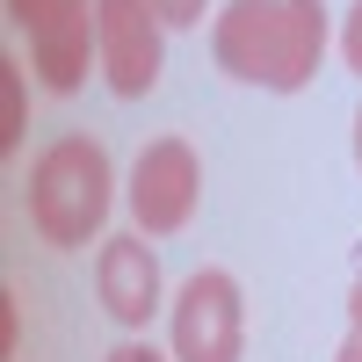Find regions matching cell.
Returning a JSON list of instances; mask_svg holds the SVG:
<instances>
[{
  "label": "cell",
  "instance_id": "1",
  "mask_svg": "<svg viewBox=\"0 0 362 362\" xmlns=\"http://www.w3.org/2000/svg\"><path fill=\"white\" fill-rule=\"evenodd\" d=\"M218 66L268 95H297L326 58V0H232L210 29Z\"/></svg>",
  "mask_w": 362,
  "mask_h": 362
},
{
  "label": "cell",
  "instance_id": "2",
  "mask_svg": "<svg viewBox=\"0 0 362 362\" xmlns=\"http://www.w3.org/2000/svg\"><path fill=\"white\" fill-rule=\"evenodd\" d=\"M109 153L95 138H51L29 160V225L44 247H87L109 218Z\"/></svg>",
  "mask_w": 362,
  "mask_h": 362
},
{
  "label": "cell",
  "instance_id": "3",
  "mask_svg": "<svg viewBox=\"0 0 362 362\" xmlns=\"http://www.w3.org/2000/svg\"><path fill=\"white\" fill-rule=\"evenodd\" d=\"M247 355V305L225 268H196L174 297V362H239Z\"/></svg>",
  "mask_w": 362,
  "mask_h": 362
},
{
  "label": "cell",
  "instance_id": "4",
  "mask_svg": "<svg viewBox=\"0 0 362 362\" xmlns=\"http://www.w3.org/2000/svg\"><path fill=\"white\" fill-rule=\"evenodd\" d=\"M196 196H203V167H196V145L189 138H153L145 153L131 160V225L145 239L181 232L196 218Z\"/></svg>",
  "mask_w": 362,
  "mask_h": 362
},
{
  "label": "cell",
  "instance_id": "5",
  "mask_svg": "<svg viewBox=\"0 0 362 362\" xmlns=\"http://www.w3.org/2000/svg\"><path fill=\"white\" fill-rule=\"evenodd\" d=\"M95 29H102V73H109V87L124 102H138V95H153L160 87V58H167V44H160V15H153V0H95Z\"/></svg>",
  "mask_w": 362,
  "mask_h": 362
},
{
  "label": "cell",
  "instance_id": "6",
  "mask_svg": "<svg viewBox=\"0 0 362 362\" xmlns=\"http://www.w3.org/2000/svg\"><path fill=\"white\" fill-rule=\"evenodd\" d=\"M95 290H102V305L116 326H138L160 312V254L145 247V232H124V239H102V254H95Z\"/></svg>",
  "mask_w": 362,
  "mask_h": 362
},
{
  "label": "cell",
  "instance_id": "7",
  "mask_svg": "<svg viewBox=\"0 0 362 362\" xmlns=\"http://www.w3.org/2000/svg\"><path fill=\"white\" fill-rule=\"evenodd\" d=\"M87 58H102V29L87 15L44 29V37H29V66H37V80L51 87V95H73V87L87 80Z\"/></svg>",
  "mask_w": 362,
  "mask_h": 362
},
{
  "label": "cell",
  "instance_id": "8",
  "mask_svg": "<svg viewBox=\"0 0 362 362\" xmlns=\"http://www.w3.org/2000/svg\"><path fill=\"white\" fill-rule=\"evenodd\" d=\"M73 15H87V0H8V22L22 37H44V29L73 22Z\"/></svg>",
  "mask_w": 362,
  "mask_h": 362
},
{
  "label": "cell",
  "instance_id": "9",
  "mask_svg": "<svg viewBox=\"0 0 362 362\" xmlns=\"http://www.w3.org/2000/svg\"><path fill=\"white\" fill-rule=\"evenodd\" d=\"M22 145V66L0 58V153Z\"/></svg>",
  "mask_w": 362,
  "mask_h": 362
},
{
  "label": "cell",
  "instance_id": "10",
  "mask_svg": "<svg viewBox=\"0 0 362 362\" xmlns=\"http://www.w3.org/2000/svg\"><path fill=\"white\" fill-rule=\"evenodd\" d=\"M334 362H362V276H355V290H348V341H341Z\"/></svg>",
  "mask_w": 362,
  "mask_h": 362
},
{
  "label": "cell",
  "instance_id": "11",
  "mask_svg": "<svg viewBox=\"0 0 362 362\" xmlns=\"http://www.w3.org/2000/svg\"><path fill=\"white\" fill-rule=\"evenodd\" d=\"M153 15H160L167 29H196V22H203V0H153Z\"/></svg>",
  "mask_w": 362,
  "mask_h": 362
},
{
  "label": "cell",
  "instance_id": "12",
  "mask_svg": "<svg viewBox=\"0 0 362 362\" xmlns=\"http://www.w3.org/2000/svg\"><path fill=\"white\" fill-rule=\"evenodd\" d=\"M341 58H348V73H362V0L348 8V22H341Z\"/></svg>",
  "mask_w": 362,
  "mask_h": 362
},
{
  "label": "cell",
  "instance_id": "13",
  "mask_svg": "<svg viewBox=\"0 0 362 362\" xmlns=\"http://www.w3.org/2000/svg\"><path fill=\"white\" fill-rule=\"evenodd\" d=\"M109 362H167L153 341H124V348H109Z\"/></svg>",
  "mask_w": 362,
  "mask_h": 362
},
{
  "label": "cell",
  "instance_id": "14",
  "mask_svg": "<svg viewBox=\"0 0 362 362\" xmlns=\"http://www.w3.org/2000/svg\"><path fill=\"white\" fill-rule=\"evenodd\" d=\"M355 167H362V109H355Z\"/></svg>",
  "mask_w": 362,
  "mask_h": 362
}]
</instances>
